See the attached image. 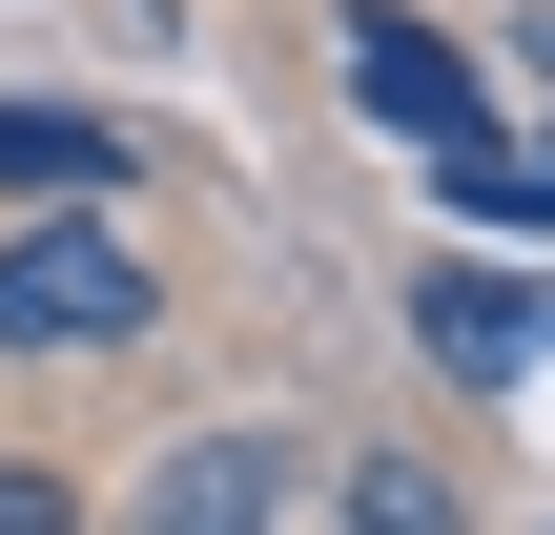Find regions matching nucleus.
Instances as JSON below:
<instances>
[{
  "label": "nucleus",
  "instance_id": "4",
  "mask_svg": "<svg viewBox=\"0 0 555 535\" xmlns=\"http://www.w3.org/2000/svg\"><path fill=\"white\" fill-rule=\"evenodd\" d=\"M412 330H433V371H535V351H555V289H515V268H433Z\"/></svg>",
  "mask_w": 555,
  "mask_h": 535
},
{
  "label": "nucleus",
  "instance_id": "5",
  "mask_svg": "<svg viewBox=\"0 0 555 535\" xmlns=\"http://www.w3.org/2000/svg\"><path fill=\"white\" fill-rule=\"evenodd\" d=\"M268 495H288V433H206L144 474V535H268Z\"/></svg>",
  "mask_w": 555,
  "mask_h": 535
},
{
  "label": "nucleus",
  "instance_id": "1",
  "mask_svg": "<svg viewBox=\"0 0 555 535\" xmlns=\"http://www.w3.org/2000/svg\"><path fill=\"white\" fill-rule=\"evenodd\" d=\"M165 309V268L103 227V206H41V227H0V351H124Z\"/></svg>",
  "mask_w": 555,
  "mask_h": 535
},
{
  "label": "nucleus",
  "instance_id": "2",
  "mask_svg": "<svg viewBox=\"0 0 555 535\" xmlns=\"http://www.w3.org/2000/svg\"><path fill=\"white\" fill-rule=\"evenodd\" d=\"M350 103H371V124H391V144L433 165V144L474 124V62H453L433 21H350Z\"/></svg>",
  "mask_w": 555,
  "mask_h": 535
},
{
  "label": "nucleus",
  "instance_id": "3",
  "mask_svg": "<svg viewBox=\"0 0 555 535\" xmlns=\"http://www.w3.org/2000/svg\"><path fill=\"white\" fill-rule=\"evenodd\" d=\"M124 165H144V144H124L103 103H0V186H21V206H124Z\"/></svg>",
  "mask_w": 555,
  "mask_h": 535
},
{
  "label": "nucleus",
  "instance_id": "7",
  "mask_svg": "<svg viewBox=\"0 0 555 535\" xmlns=\"http://www.w3.org/2000/svg\"><path fill=\"white\" fill-rule=\"evenodd\" d=\"M0 535H62V495H41V474H0Z\"/></svg>",
  "mask_w": 555,
  "mask_h": 535
},
{
  "label": "nucleus",
  "instance_id": "6",
  "mask_svg": "<svg viewBox=\"0 0 555 535\" xmlns=\"http://www.w3.org/2000/svg\"><path fill=\"white\" fill-rule=\"evenodd\" d=\"M433 186H453V227H555V124H453Z\"/></svg>",
  "mask_w": 555,
  "mask_h": 535
}]
</instances>
